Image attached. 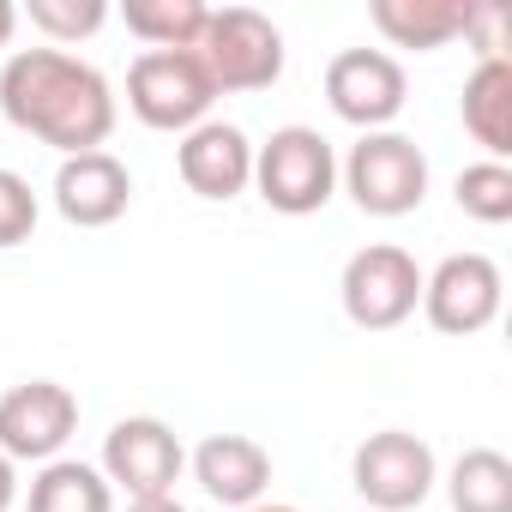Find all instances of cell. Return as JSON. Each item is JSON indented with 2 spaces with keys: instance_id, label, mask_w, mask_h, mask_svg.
Instances as JSON below:
<instances>
[{
  "instance_id": "6da1fadb",
  "label": "cell",
  "mask_w": 512,
  "mask_h": 512,
  "mask_svg": "<svg viewBox=\"0 0 512 512\" xmlns=\"http://www.w3.org/2000/svg\"><path fill=\"white\" fill-rule=\"evenodd\" d=\"M0 115H7L19 133L55 145L61 157L79 151H103L115 133V91L109 79L67 55V49H19L0 67Z\"/></svg>"
},
{
  "instance_id": "7a4b0ae2",
  "label": "cell",
  "mask_w": 512,
  "mask_h": 512,
  "mask_svg": "<svg viewBox=\"0 0 512 512\" xmlns=\"http://www.w3.org/2000/svg\"><path fill=\"white\" fill-rule=\"evenodd\" d=\"M253 187L284 217H314L338 193V151L320 127H278L253 145Z\"/></svg>"
},
{
  "instance_id": "3957f363",
  "label": "cell",
  "mask_w": 512,
  "mask_h": 512,
  "mask_svg": "<svg viewBox=\"0 0 512 512\" xmlns=\"http://www.w3.org/2000/svg\"><path fill=\"white\" fill-rule=\"evenodd\" d=\"M199 67L223 91H272L284 79V31L253 7H211L199 31Z\"/></svg>"
},
{
  "instance_id": "277c9868",
  "label": "cell",
  "mask_w": 512,
  "mask_h": 512,
  "mask_svg": "<svg viewBox=\"0 0 512 512\" xmlns=\"http://www.w3.org/2000/svg\"><path fill=\"white\" fill-rule=\"evenodd\" d=\"M217 85L199 67L193 49H145L127 67V109L151 127V133H193L199 121H211Z\"/></svg>"
},
{
  "instance_id": "5b68a950",
  "label": "cell",
  "mask_w": 512,
  "mask_h": 512,
  "mask_svg": "<svg viewBox=\"0 0 512 512\" xmlns=\"http://www.w3.org/2000/svg\"><path fill=\"white\" fill-rule=\"evenodd\" d=\"M344 193L356 199V211L368 217H410L428 199V157L410 133H362L350 145V157L338 163Z\"/></svg>"
},
{
  "instance_id": "8992f818",
  "label": "cell",
  "mask_w": 512,
  "mask_h": 512,
  "mask_svg": "<svg viewBox=\"0 0 512 512\" xmlns=\"http://www.w3.org/2000/svg\"><path fill=\"white\" fill-rule=\"evenodd\" d=\"M338 302L350 314V326L362 332H392L422 308V266L416 253H404L398 241H368L344 260L338 278Z\"/></svg>"
},
{
  "instance_id": "52a82bcc",
  "label": "cell",
  "mask_w": 512,
  "mask_h": 512,
  "mask_svg": "<svg viewBox=\"0 0 512 512\" xmlns=\"http://www.w3.org/2000/svg\"><path fill=\"white\" fill-rule=\"evenodd\" d=\"M350 482L356 494L374 506V512H416L434 482H440V464H434V446L410 428H380L356 446L350 458Z\"/></svg>"
},
{
  "instance_id": "ba28073f",
  "label": "cell",
  "mask_w": 512,
  "mask_h": 512,
  "mask_svg": "<svg viewBox=\"0 0 512 512\" xmlns=\"http://www.w3.org/2000/svg\"><path fill=\"white\" fill-rule=\"evenodd\" d=\"M500 266L488 253H446L434 272H422V314L446 338H476L500 320Z\"/></svg>"
},
{
  "instance_id": "9c48e42d",
  "label": "cell",
  "mask_w": 512,
  "mask_h": 512,
  "mask_svg": "<svg viewBox=\"0 0 512 512\" xmlns=\"http://www.w3.org/2000/svg\"><path fill=\"white\" fill-rule=\"evenodd\" d=\"M109 488H127V500H157V494H175L181 470H187V452H181V434L157 416H121L109 434H103V464Z\"/></svg>"
},
{
  "instance_id": "30bf717a",
  "label": "cell",
  "mask_w": 512,
  "mask_h": 512,
  "mask_svg": "<svg viewBox=\"0 0 512 512\" xmlns=\"http://www.w3.org/2000/svg\"><path fill=\"white\" fill-rule=\"evenodd\" d=\"M404 97H410V79H404L398 55H386V49H344L326 67L332 115L362 127V133H386L404 115Z\"/></svg>"
},
{
  "instance_id": "8fae6325",
  "label": "cell",
  "mask_w": 512,
  "mask_h": 512,
  "mask_svg": "<svg viewBox=\"0 0 512 512\" xmlns=\"http://www.w3.org/2000/svg\"><path fill=\"white\" fill-rule=\"evenodd\" d=\"M79 428V398L61 380H25L0 392V452L13 464H49Z\"/></svg>"
},
{
  "instance_id": "7c38bea8",
  "label": "cell",
  "mask_w": 512,
  "mask_h": 512,
  "mask_svg": "<svg viewBox=\"0 0 512 512\" xmlns=\"http://www.w3.org/2000/svg\"><path fill=\"white\" fill-rule=\"evenodd\" d=\"M133 205V175L115 151H79L55 169V211L73 229H109Z\"/></svg>"
},
{
  "instance_id": "4fadbf2b",
  "label": "cell",
  "mask_w": 512,
  "mask_h": 512,
  "mask_svg": "<svg viewBox=\"0 0 512 512\" xmlns=\"http://www.w3.org/2000/svg\"><path fill=\"white\" fill-rule=\"evenodd\" d=\"M175 169L199 199H235L253 187V139L235 121H199L175 145Z\"/></svg>"
},
{
  "instance_id": "5bb4252c",
  "label": "cell",
  "mask_w": 512,
  "mask_h": 512,
  "mask_svg": "<svg viewBox=\"0 0 512 512\" xmlns=\"http://www.w3.org/2000/svg\"><path fill=\"white\" fill-rule=\"evenodd\" d=\"M193 482L223 506V512H241V506H260L266 482H272V452L247 434H205L193 446Z\"/></svg>"
},
{
  "instance_id": "9a60e30c",
  "label": "cell",
  "mask_w": 512,
  "mask_h": 512,
  "mask_svg": "<svg viewBox=\"0 0 512 512\" xmlns=\"http://www.w3.org/2000/svg\"><path fill=\"white\" fill-rule=\"evenodd\" d=\"M476 0H374L368 19L392 49H446L470 31Z\"/></svg>"
},
{
  "instance_id": "2e32d148",
  "label": "cell",
  "mask_w": 512,
  "mask_h": 512,
  "mask_svg": "<svg viewBox=\"0 0 512 512\" xmlns=\"http://www.w3.org/2000/svg\"><path fill=\"white\" fill-rule=\"evenodd\" d=\"M464 133L488 151V163L512 157V61H476V73L464 79Z\"/></svg>"
},
{
  "instance_id": "e0dca14e",
  "label": "cell",
  "mask_w": 512,
  "mask_h": 512,
  "mask_svg": "<svg viewBox=\"0 0 512 512\" xmlns=\"http://www.w3.org/2000/svg\"><path fill=\"white\" fill-rule=\"evenodd\" d=\"M25 512H115V488L85 458H49L31 482Z\"/></svg>"
},
{
  "instance_id": "ac0fdd59",
  "label": "cell",
  "mask_w": 512,
  "mask_h": 512,
  "mask_svg": "<svg viewBox=\"0 0 512 512\" xmlns=\"http://www.w3.org/2000/svg\"><path fill=\"white\" fill-rule=\"evenodd\" d=\"M446 494H452V512H512V458L494 446L458 452Z\"/></svg>"
},
{
  "instance_id": "d6986e66",
  "label": "cell",
  "mask_w": 512,
  "mask_h": 512,
  "mask_svg": "<svg viewBox=\"0 0 512 512\" xmlns=\"http://www.w3.org/2000/svg\"><path fill=\"white\" fill-rule=\"evenodd\" d=\"M121 19L145 49H199L211 7L205 0H127Z\"/></svg>"
},
{
  "instance_id": "ffe728a7",
  "label": "cell",
  "mask_w": 512,
  "mask_h": 512,
  "mask_svg": "<svg viewBox=\"0 0 512 512\" xmlns=\"http://www.w3.org/2000/svg\"><path fill=\"white\" fill-rule=\"evenodd\" d=\"M452 199L476 223H506L512 217V169L506 163H488V157L482 163H464L458 181H452Z\"/></svg>"
},
{
  "instance_id": "44dd1931",
  "label": "cell",
  "mask_w": 512,
  "mask_h": 512,
  "mask_svg": "<svg viewBox=\"0 0 512 512\" xmlns=\"http://www.w3.org/2000/svg\"><path fill=\"white\" fill-rule=\"evenodd\" d=\"M31 25L49 37V49L55 43H79V37H91V31H103L109 25V7L103 0H31Z\"/></svg>"
},
{
  "instance_id": "7402d4cb",
  "label": "cell",
  "mask_w": 512,
  "mask_h": 512,
  "mask_svg": "<svg viewBox=\"0 0 512 512\" xmlns=\"http://www.w3.org/2000/svg\"><path fill=\"white\" fill-rule=\"evenodd\" d=\"M37 235V193L25 175L0 169V247H19Z\"/></svg>"
},
{
  "instance_id": "603a6c76",
  "label": "cell",
  "mask_w": 512,
  "mask_h": 512,
  "mask_svg": "<svg viewBox=\"0 0 512 512\" xmlns=\"http://www.w3.org/2000/svg\"><path fill=\"white\" fill-rule=\"evenodd\" d=\"M19 500V470H13V458L7 452H0V512H7Z\"/></svg>"
},
{
  "instance_id": "cb8c5ba5",
  "label": "cell",
  "mask_w": 512,
  "mask_h": 512,
  "mask_svg": "<svg viewBox=\"0 0 512 512\" xmlns=\"http://www.w3.org/2000/svg\"><path fill=\"white\" fill-rule=\"evenodd\" d=\"M127 512H187V506H181L175 494H157V500H133Z\"/></svg>"
},
{
  "instance_id": "d4e9b609",
  "label": "cell",
  "mask_w": 512,
  "mask_h": 512,
  "mask_svg": "<svg viewBox=\"0 0 512 512\" xmlns=\"http://www.w3.org/2000/svg\"><path fill=\"white\" fill-rule=\"evenodd\" d=\"M13 25H19V7H13V0H0V49L13 43Z\"/></svg>"
},
{
  "instance_id": "484cf974",
  "label": "cell",
  "mask_w": 512,
  "mask_h": 512,
  "mask_svg": "<svg viewBox=\"0 0 512 512\" xmlns=\"http://www.w3.org/2000/svg\"><path fill=\"white\" fill-rule=\"evenodd\" d=\"M241 512H296V506H278V500H260V506H241Z\"/></svg>"
}]
</instances>
